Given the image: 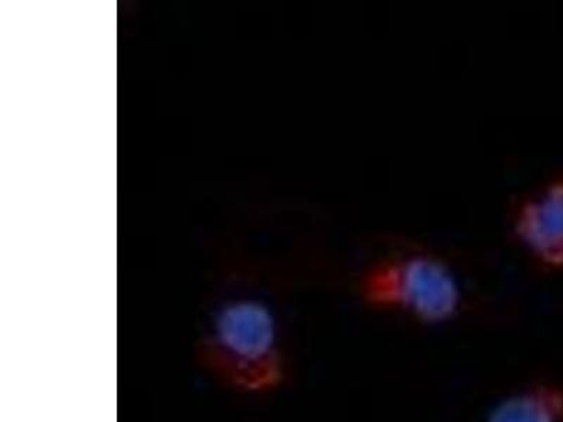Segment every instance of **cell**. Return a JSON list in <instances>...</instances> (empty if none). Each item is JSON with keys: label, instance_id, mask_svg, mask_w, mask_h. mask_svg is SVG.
<instances>
[{"label": "cell", "instance_id": "cell-1", "mask_svg": "<svg viewBox=\"0 0 563 422\" xmlns=\"http://www.w3.org/2000/svg\"><path fill=\"white\" fill-rule=\"evenodd\" d=\"M198 356L216 380L241 393H271L285 379L278 324L261 304L238 303L221 311L200 341Z\"/></svg>", "mask_w": 563, "mask_h": 422}, {"label": "cell", "instance_id": "cell-2", "mask_svg": "<svg viewBox=\"0 0 563 422\" xmlns=\"http://www.w3.org/2000/svg\"><path fill=\"white\" fill-rule=\"evenodd\" d=\"M360 291L371 308L396 311L429 325L449 323L462 304L454 270L429 254L379 260L362 276Z\"/></svg>", "mask_w": 563, "mask_h": 422}, {"label": "cell", "instance_id": "cell-3", "mask_svg": "<svg viewBox=\"0 0 563 422\" xmlns=\"http://www.w3.org/2000/svg\"><path fill=\"white\" fill-rule=\"evenodd\" d=\"M512 233L538 264L563 270V175L522 200Z\"/></svg>", "mask_w": 563, "mask_h": 422}, {"label": "cell", "instance_id": "cell-4", "mask_svg": "<svg viewBox=\"0 0 563 422\" xmlns=\"http://www.w3.org/2000/svg\"><path fill=\"white\" fill-rule=\"evenodd\" d=\"M487 422H563V389L538 384L506 397Z\"/></svg>", "mask_w": 563, "mask_h": 422}]
</instances>
